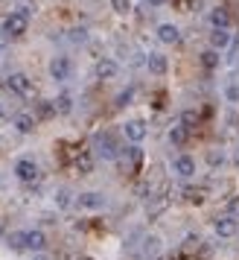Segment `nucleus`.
<instances>
[{
	"instance_id": "1",
	"label": "nucleus",
	"mask_w": 239,
	"mask_h": 260,
	"mask_svg": "<svg viewBox=\"0 0 239 260\" xmlns=\"http://www.w3.org/2000/svg\"><path fill=\"white\" fill-rule=\"evenodd\" d=\"M6 91L15 94V96H21V100H32V94H35L32 79H29L26 73H9V76H6Z\"/></svg>"
},
{
	"instance_id": "2",
	"label": "nucleus",
	"mask_w": 239,
	"mask_h": 260,
	"mask_svg": "<svg viewBox=\"0 0 239 260\" xmlns=\"http://www.w3.org/2000/svg\"><path fill=\"white\" fill-rule=\"evenodd\" d=\"M26 6H21L18 12H12L6 21H3V29H6V36H24L26 26H29V21H26Z\"/></svg>"
},
{
	"instance_id": "3",
	"label": "nucleus",
	"mask_w": 239,
	"mask_h": 260,
	"mask_svg": "<svg viewBox=\"0 0 239 260\" xmlns=\"http://www.w3.org/2000/svg\"><path fill=\"white\" fill-rule=\"evenodd\" d=\"M94 146H96V152L102 155L105 161H114V158H120V146L114 143V138L108 135V132H99L94 138Z\"/></svg>"
},
{
	"instance_id": "4",
	"label": "nucleus",
	"mask_w": 239,
	"mask_h": 260,
	"mask_svg": "<svg viewBox=\"0 0 239 260\" xmlns=\"http://www.w3.org/2000/svg\"><path fill=\"white\" fill-rule=\"evenodd\" d=\"M76 208H82V211H102L105 208V196L96 193V190H85V193L76 196Z\"/></svg>"
},
{
	"instance_id": "5",
	"label": "nucleus",
	"mask_w": 239,
	"mask_h": 260,
	"mask_svg": "<svg viewBox=\"0 0 239 260\" xmlns=\"http://www.w3.org/2000/svg\"><path fill=\"white\" fill-rule=\"evenodd\" d=\"M15 176L21 178V181H26V184H32L38 178V164L32 161V158H21V161H15Z\"/></svg>"
},
{
	"instance_id": "6",
	"label": "nucleus",
	"mask_w": 239,
	"mask_h": 260,
	"mask_svg": "<svg viewBox=\"0 0 239 260\" xmlns=\"http://www.w3.org/2000/svg\"><path fill=\"white\" fill-rule=\"evenodd\" d=\"M123 132H126V141L129 143H143L146 138V123L143 120H126V126H123Z\"/></svg>"
},
{
	"instance_id": "7",
	"label": "nucleus",
	"mask_w": 239,
	"mask_h": 260,
	"mask_svg": "<svg viewBox=\"0 0 239 260\" xmlns=\"http://www.w3.org/2000/svg\"><path fill=\"white\" fill-rule=\"evenodd\" d=\"M213 231H216V237L230 240V237H236L239 225H236V219H233V216H219V219L213 222Z\"/></svg>"
},
{
	"instance_id": "8",
	"label": "nucleus",
	"mask_w": 239,
	"mask_h": 260,
	"mask_svg": "<svg viewBox=\"0 0 239 260\" xmlns=\"http://www.w3.org/2000/svg\"><path fill=\"white\" fill-rule=\"evenodd\" d=\"M50 76H53L56 82H64V79L70 76V59H67V56H56V59L50 61Z\"/></svg>"
},
{
	"instance_id": "9",
	"label": "nucleus",
	"mask_w": 239,
	"mask_h": 260,
	"mask_svg": "<svg viewBox=\"0 0 239 260\" xmlns=\"http://www.w3.org/2000/svg\"><path fill=\"white\" fill-rule=\"evenodd\" d=\"M172 170H175L181 178H192L195 176V158H192V155H178V158L172 161Z\"/></svg>"
},
{
	"instance_id": "10",
	"label": "nucleus",
	"mask_w": 239,
	"mask_h": 260,
	"mask_svg": "<svg viewBox=\"0 0 239 260\" xmlns=\"http://www.w3.org/2000/svg\"><path fill=\"white\" fill-rule=\"evenodd\" d=\"M120 161H123L126 170H137V164H140V146L137 143H129L126 149H120Z\"/></svg>"
},
{
	"instance_id": "11",
	"label": "nucleus",
	"mask_w": 239,
	"mask_h": 260,
	"mask_svg": "<svg viewBox=\"0 0 239 260\" xmlns=\"http://www.w3.org/2000/svg\"><path fill=\"white\" fill-rule=\"evenodd\" d=\"M24 240H26V248H29V251H44V248H47V234H44V231H24Z\"/></svg>"
},
{
	"instance_id": "12",
	"label": "nucleus",
	"mask_w": 239,
	"mask_h": 260,
	"mask_svg": "<svg viewBox=\"0 0 239 260\" xmlns=\"http://www.w3.org/2000/svg\"><path fill=\"white\" fill-rule=\"evenodd\" d=\"M146 64H149V73H155V76H164V73L169 71V61H167L164 53H149Z\"/></svg>"
},
{
	"instance_id": "13",
	"label": "nucleus",
	"mask_w": 239,
	"mask_h": 260,
	"mask_svg": "<svg viewBox=\"0 0 239 260\" xmlns=\"http://www.w3.org/2000/svg\"><path fill=\"white\" fill-rule=\"evenodd\" d=\"M117 73H120V64L114 59H99L96 61V76H99V79H114Z\"/></svg>"
},
{
	"instance_id": "14",
	"label": "nucleus",
	"mask_w": 239,
	"mask_h": 260,
	"mask_svg": "<svg viewBox=\"0 0 239 260\" xmlns=\"http://www.w3.org/2000/svg\"><path fill=\"white\" fill-rule=\"evenodd\" d=\"M157 38H161L164 44H178L181 41V29L175 24H161L157 26Z\"/></svg>"
},
{
	"instance_id": "15",
	"label": "nucleus",
	"mask_w": 239,
	"mask_h": 260,
	"mask_svg": "<svg viewBox=\"0 0 239 260\" xmlns=\"http://www.w3.org/2000/svg\"><path fill=\"white\" fill-rule=\"evenodd\" d=\"M12 123H15V129L18 132H24V135H29V132L35 129V114H26V111H21V114H15L12 117Z\"/></svg>"
},
{
	"instance_id": "16",
	"label": "nucleus",
	"mask_w": 239,
	"mask_h": 260,
	"mask_svg": "<svg viewBox=\"0 0 239 260\" xmlns=\"http://www.w3.org/2000/svg\"><path fill=\"white\" fill-rule=\"evenodd\" d=\"M210 24H213V29H227L230 26V15H227L225 6H219V9L210 12Z\"/></svg>"
},
{
	"instance_id": "17",
	"label": "nucleus",
	"mask_w": 239,
	"mask_h": 260,
	"mask_svg": "<svg viewBox=\"0 0 239 260\" xmlns=\"http://www.w3.org/2000/svg\"><path fill=\"white\" fill-rule=\"evenodd\" d=\"M227 44H230V32L227 29H213L210 32V47L213 50H225Z\"/></svg>"
},
{
	"instance_id": "18",
	"label": "nucleus",
	"mask_w": 239,
	"mask_h": 260,
	"mask_svg": "<svg viewBox=\"0 0 239 260\" xmlns=\"http://www.w3.org/2000/svg\"><path fill=\"white\" fill-rule=\"evenodd\" d=\"M198 123H202V114H198V111H192V108L181 111V126H184V129H195Z\"/></svg>"
},
{
	"instance_id": "19",
	"label": "nucleus",
	"mask_w": 239,
	"mask_h": 260,
	"mask_svg": "<svg viewBox=\"0 0 239 260\" xmlns=\"http://www.w3.org/2000/svg\"><path fill=\"white\" fill-rule=\"evenodd\" d=\"M53 106H56V114H70V108H73V96L67 94V91H64V94L56 96V103H53Z\"/></svg>"
},
{
	"instance_id": "20",
	"label": "nucleus",
	"mask_w": 239,
	"mask_h": 260,
	"mask_svg": "<svg viewBox=\"0 0 239 260\" xmlns=\"http://www.w3.org/2000/svg\"><path fill=\"white\" fill-rule=\"evenodd\" d=\"M187 132L190 129H184V126H172V129H169V143H172V146H184V143H187Z\"/></svg>"
},
{
	"instance_id": "21",
	"label": "nucleus",
	"mask_w": 239,
	"mask_h": 260,
	"mask_svg": "<svg viewBox=\"0 0 239 260\" xmlns=\"http://www.w3.org/2000/svg\"><path fill=\"white\" fill-rule=\"evenodd\" d=\"M56 114V106L53 103H47V100H38V106H35V120H50Z\"/></svg>"
},
{
	"instance_id": "22",
	"label": "nucleus",
	"mask_w": 239,
	"mask_h": 260,
	"mask_svg": "<svg viewBox=\"0 0 239 260\" xmlns=\"http://www.w3.org/2000/svg\"><path fill=\"white\" fill-rule=\"evenodd\" d=\"M202 64L207 68V71L219 68V50H204V53H202Z\"/></svg>"
},
{
	"instance_id": "23",
	"label": "nucleus",
	"mask_w": 239,
	"mask_h": 260,
	"mask_svg": "<svg viewBox=\"0 0 239 260\" xmlns=\"http://www.w3.org/2000/svg\"><path fill=\"white\" fill-rule=\"evenodd\" d=\"M143 251L149 254V257H152V254H157V251H161V240H157V237H146Z\"/></svg>"
},
{
	"instance_id": "24",
	"label": "nucleus",
	"mask_w": 239,
	"mask_h": 260,
	"mask_svg": "<svg viewBox=\"0 0 239 260\" xmlns=\"http://www.w3.org/2000/svg\"><path fill=\"white\" fill-rule=\"evenodd\" d=\"M132 100H134V88H126V91H120L117 94V106L123 108V106H129Z\"/></svg>"
},
{
	"instance_id": "25",
	"label": "nucleus",
	"mask_w": 239,
	"mask_h": 260,
	"mask_svg": "<svg viewBox=\"0 0 239 260\" xmlns=\"http://www.w3.org/2000/svg\"><path fill=\"white\" fill-rule=\"evenodd\" d=\"M111 6H114V12L117 15H129L132 12V3H129V0H111Z\"/></svg>"
},
{
	"instance_id": "26",
	"label": "nucleus",
	"mask_w": 239,
	"mask_h": 260,
	"mask_svg": "<svg viewBox=\"0 0 239 260\" xmlns=\"http://www.w3.org/2000/svg\"><path fill=\"white\" fill-rule=\"evenodd\" d=\"M76 167H79L82 173H91V170H94V161H91V155H79V158H76Z\"/></svg>"
},
{
	"instance_id": "27",
	"label": "nucleus",
	"mask_w": 239,
	"mask_h": 260,
	"mask_svg": "<svg viewBox=\"0 0 239 260\" xmlns=\"http://www.w3.org/2000/svg\"><path fill=\"white\" fill-rule=\"evenodd\" d=\"M9 246H12V248H18V251H21V248H26L24 234H9Z\"/></svg>"
},
{
	"instance_id": "28",
	"label": "nucleus",
	"mask_w": 239,
	"mask_h": 260,
	"mask_svg": "<svg viewBox=\"0 0 239 260\" xmlns=\"http://www.w3.org/2000/svg\"><path fill=\"white\" fill-rule=\"evenodd\" d=\"M225 96L230 100V103H239V85H227V88H225Z\"/></svg>"
},
{
	"instance_id": "29",
	"label": "nucleus",
	"mask_w": 239,
	"mask_h": 260,
	"mask_svg": "<svg viewBox=\"0 0 239 260\" xmlns=\"http://www.w3.org/2000/svg\"><path fill=\"white\" fill-rule=\"evenodd\" d=\"M56 202H59V208H67V205H70V193H67V190H59V193H56Z\"/></svg>"
},
{
	"instance_id": "30",
	"label": "nucleus",
	"mask_w": 239,
	"mask_h": 260,
	"mask_svg": "<svg viewBox=\"0 0 239 260\" xmlns=\"http://www.w3.org/2000/svg\"><path fill=\"white\" fill-rule=\"evenodd\" d=\"M207 161H210V167H222L225 155H222V152H210V155H207Z\"/></svg>"
},
{
	"instance_id": "31",
	"label": "nucleus",
	"mask_w": 239,
	"mask_h": 260,
	"mask_svg": "<svg viewBox=\"0 0 239 260\" xmlns=\"http://www.w3.org/2000/svg\"><path fill=\"white\" fill-rule=\"evenodd\" d=\"M175 6H178V9H184V12H190V9H192V0H178Z\"/></svg>"
},
{
	"instance_id": "32",
	"label": "nucleus",
	"mask_w": 239,
	"mask_h": 260,
	"mask_svg": "<svg viewBox=\"0 0 239 260\" xmlns=\"http://www.w3.org/2000/svg\"><path fill=\"white\" fill-rule=\"evenodd\" d=\"M146 3H149V6H167L169 0H146Z\"/></svg>"
},
{
	"instance_id": "33",
	"label": "nucleus",
	"mask_w": 239,
	"mask_h": 260,
	"mask_svg": "<svg viewBox=\"0 0 239 260\" xmlns=\"http://www.w3.org/2000/svg\"><path fill=\"white\" fill-rule=\"evenodd\" d=\"M227 211H230V213H239V199H236V202H230V208H227Z\"/></svg>"
},
{
	"instance_id": "34",
	"label": "nucleus",
	"mask_w": 239,
	"mask_h": 260,
	"mask_svg": "<svg viewBox=\"0 0 239 260\" xmlns=\"http://www.w3.org/2000/svg\"><path fill=\"white\" fill-rule=\"evenodd\" d=\"M32 260H50V257H47V254H41V251H38V254H35Z\"/></svg>"
},
{
	"instance_id": "35",
	"label": "nucleus",
	"mask_w": 239,
	"mask_h": 260,
	"mask_svg": "<svg viewBox=\"0 0 239 260\" xmlns=\"http://www.w3.org/2000/svg\"><path fill=\"white\" fill-rule=\"evenodd\" d=\"M82 260H91V257H82Z\"/></svg>"
},
{
	"instance_id": "36",
	"label": "nucleus",
	"mask_w": 239,
	"mask_h": 260,
	"mask_svg": "<svg viewBox=\"0 0 239 260\" xmlns=\"http://www.w3.org/2000/svg\"><path fill=\"white\" fill-rule=\"evenodd\" d=\"M94 3H99V0H94Z\"/></svg>"
}]
</instances>
